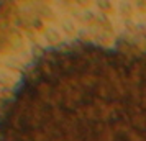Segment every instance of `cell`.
<instances>
[{
	"label": "cell",
	"mask_w": 146,
	"mask_h": 141,
	"mask_svg": "<svg viewBox=\"0 0 146 141\" xmlns=\"http://www.w3.org/2000/svg\"><path fill=\"white\" fill-rule=\"evenodd\" d=\"M0 141H146V40L38 51L0 100Z\"/></svg>",
	"instance_id": "obj_1"
},
{
	"label": "cell",
	"mask_w": 146,
	"mask_h": 141,
	"mask_svg": "<svg viewBox=\"0 0 146 141\" xmlns=\"http://www.w3.org/2000/svg\"><path fill=\"white\" fill-rule=\"evenodd\" d=\"M97 5L102 10H110V2H97Z\"/></svg>",
	"instance_id": "obj_2"
}]
</instances>
